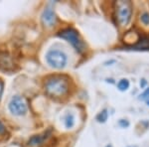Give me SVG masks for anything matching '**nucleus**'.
Returning a JSON list of instances; mask_svg holds the SVG:
<instances>
[{"mask_svg":"<svg viewBox=\"0 0 149 147\" xmlns=\"http://www.w3.org/2000/svg\"><path fill=\"white\" fill-rule=\"evenodd\" d=\"M146 85V79H141V82H140V86L141 88H144V86Z\"/></svg>","mask_w":149,"mask_h":147,"instance_id":"nucleus-18","label":"nucleus"},{"mask_svg":"<svg viewBox=\"0 0 149 147\" xmlns=\"http://www.w3.org/2000/svg\"><path fill=\"white\" fill-rule=\"evenodd\" d=\"M118 125L120 127H122V128H126V127L129 126V122L127 121L126 119H120L118 121Z\"/></svg>","mask_w":149,"mask_h":147,"instance_id":"nucleus-15","label":"nucleus"},{"mask_svg":"<svg viewBox=\"0 0 149 147\" xmlns=\"http://www.w3.org/2000/svg\"><path fill=\"white\" fill-rule=\"evenodd\" d=\"M41 20H42L43 25L46 26V27H53V26L56 25L57 16L55 14V11L53 10V8H51V7H46L42 13Z\"/></svg>","mask_w":149,"mask_h":147,"instance_id":"nucleus-7","label":"nucleus"},{"mask_svg":"<svg viewBox=\"0 0 149 147\" xmlns=\"http://www.w3.org/2000/svg\"><path fill=\"white\" fill-rule=\"evenodd\" d=\"M109 118V112H107V109H102L98 114L97 115L95 119L97 120V122L100 123H104L105 121Z\"/></svg>","mask_w":149,"mask_h":147,"instance_id":"nucleus-12","label":"nucleus"},{"mask_svg":"<svg viewBox=\"0 0 149 147\" xmlns=\"http://www.w3.org/2000/svg\"><path fill=\"white\" fill-rule=\"evenodd\" d=\"M70 90L69 79L66 76H52L45 83V91L52 98H61L68 93Z\"/></svg>","mask_w":149,"mask_h":147,"instance_id":"nucleus-1","label":"nucleus"},{"mask_svg":"<svg viewBox=\"0 0 149 147\" xmlns=\"http://www.w3.org/2000/svg\"><path fill=\"white\" fill-rule=\"evenodd\" d=\"M105 147H112V145H111V144H109V145H107Z\"/></svg>","mask_w":149,"mask_h":147,"instance_id":"nucleus-19","label":"nucleus"},{"mask_svg":"<svg viewBox=\"0 0 149 147\" xmlns=\"http://www.w3.org/2000/svg\"><path fill=\"white\" fill-rule=\"evenodd\" d=\"M8 108L12 114L16 115V116H21V115L26 114L28 110L27 103H26L25 100L20 95H14L11 98L8 105Z\"/></svg>","mask_w":149,"mask_h":147,"instance_id":"nucleus-5","label":"nucleus"},{"mask_svg":"<svg viewBox=\"0 0 149 147\" xmlns=\"http://www.w3.org/2000/svg\"><path fill=\"white\" fill-rule=\"evenodd\" d=\"M46 61L52 68L64 69L67 65L68 58L63 51L60 50H50L46 55Z\"/></svg>","mask_w":149,"mask_h":147,"instance_id":"nucleus-4","label":"nucleus"},{"mask_svg":"<svg viewBox=\"0 0 149 147\" xmlns=\"http://www.w3.org/2000/svg\"><path fill=\"white\" fill-rule=\"evenodd\" d=\"M5 133H6V127L4 126V124L0 120V135H4Z\"/></svg>","mask_w":149,"mask_h":147,"instance_id":"nucleus-16","label":"nucleus"},{"mask_svg":"<svg viewBox=\"0 0 149 147\" xmlns=\"http://www.w3.org/2000/svg\"><path fill=\"white\" fill-rule=\"evenodd\" d=\"M116 5V18L120 26H126L129 23L132 15V3L130 1H117Z\"/></svg>","mask_w":149,"mask_h":147,"instance_id":"nucleus-3","label":"nucleus"},{"mask_svg":"<svg viewBox=\"0 0 149 147\" xmlns=\"http://www.w3.org/2000/svg\"><path fill=\"white\" fill-rule=\"evenodd\" d=\"M3 88H4V84H3V82L0 79V100H1L2 95H3Z\"/></svg>","mask_w":149,"mask_h":147,"instance_id":"nucleus-17","label":"nucleus"},{"mask_svg":"<svg viewBox=\"0 0 149 147\" xmlns=\"http://www.w3.org/2000/svg\"><path fill=\"white\" fill-rule=\"evenodd\" d=\"M58 36L62 39H65L76 49L78 53H84L86 50V44L80 37L79 32L74 28H66L64 30H61L58 33Z\"/></svg>","mask_w":149,"mask_h":147,"instance_id":"nucleus-2","label":"nucleus"},{"mask_svg":"<svg viewBox=\"0 0 149 147\" xmlns=\"http://www.w3.org/2000/svg\"><path fill=\"white\" fill-rule=\"evenodd\" d=\"M127 147H138V146H136V145H134V146H127Z\"/></svg>","mask_w":149,"mask_h":147,"instance_id":"nucleus-21","label":"nucleus"},{"mask_svg":"<svg viewBox=\"0 0 149 147\" xmlns=\"http://www.w3.org/2000/svg\"><path fill=\"white\" fill-rule=\"evenodd\" d=\"M129 81L127 79H121L120 81L117 83V88H118L120 91H125L129 88Z\"/></svg>","mask_w":149,"mask_h":147,"instance_id":"nucleus-11","label":"nucleus"},{"mask_svg":"<svg viewBox=\"0 0 149 147\" xmlns=\"http://www.w3.org/2000/svg\"><path fill=\"white\" fill-rule=\"evenodd\" d=\"M139 100H149V86L146 88L145 91L139 95Z\"/></svg>","mask_w":149,"mask_h":147,"instance_id":"nucleus-14","label":"nucleus"},{"mask_svg":"<svg viewBox=\"0 0 149 147\" xmlns=\"http://www.w3.org/2000/svg\"><path fill=\"white\" fill-rule=\"evenodd\" d=\"M14 60L12 56L7 52H0V70L3 72L14 71Z\"/></svg>","mask_w":149,"mask_h":147,"instance_id":"nucleus-6","label":"nucleus"},{"mask_svg":"<svg viewBox=\"0 0 149 147\" xmlns=\"http://www.w3.org/2000/svg\"><path fill=\"white\" fill-rule=\"evenodd\" d=\"M50 133H51V130H48L45 131L42 134H37V135H33L30 139L28 140V145L30 146H40L44 143V141L49 137Z\"/></svg>","mask_w":149,"mask_h":147,"instance_id":"nucleus-8","label":"nucleus"},{"mask_svg":"<svg viewBox=\"0 0 149 147\" xmlns=\"http://www.w3.org/2000/svg\"><path fill=\"white\" fill-rule=\"evenodd\" d=\"M136 50H148L149 49V38H141L140 40L136 43V45H134V47Z\"/></svg>","mask_w":149,"mask_h":147,"instance_id":"nucleus-9","label":"nucleus"},{"mask_svg":"<svg viewBox=\"0 0 149 147\" xmlns=\"http://www.w3.org/2000/svg\"><path fill=\"white\" fill-rule=\"evenodd\" d=\"M146 103H147V105H148V107H149V100H146Z\"/></svg>","mask_w":149,"mask_h":147,"instance_id":"nucleus-20","label":"nucleus"},{"mask_svg":"<svg viewBox=\"0 0 149 147\" xmlns=\"http://www.w3.org/2000/svg\"><path fill=\"white\" fill-rule=\"evenodd\" d=\"M65 125L67 128H72L74 125V116L73 113H67V115L65 116Z\"/></svg>","mask_w":149,"mask_h":147,"instance_id":"nucleus-10","label":"nucleus"},{"mask_svg":"<svg viewBox=\"0 0 149 147\" xmlns=\"http://www.w3.org/2000/svg\"><path fill=\"white\" fill-rule=\"evenodd\" d=\"M140 21L144 25L148 26L149 25V13L148 12H143L140 15Z\"/></svg>","mask_w":149,"mask_h":147,"instance_id":"nucleus-13","label":"nucleus"}]
</instances>
